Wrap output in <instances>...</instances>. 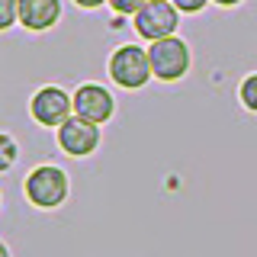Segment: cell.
I'll use <instances>...</instances> for the list:
<instances>
[{"mask_svg":"<svg viewBox=\"0 0 257 257\" xmlns=\"http://www.w3.org/2000/svg\"><path fill=\"white\" fill-rule=\"evenodd\" d=\"M212 4H215V7H225V10H228V7H238L241 0H212Z\"/></svg>","mask_w":257,"mask_h":257,"instance_id":"15","label":"cell"},{"mask_svg":"<svg viewBox=\"0 0 257 257\" xmlns=\"http://www.w3.org/2000/svg\"><path fill=\"white\" fill-rule=\"evenodd\" d=\"M71 193V180L58 164H39L23 180V196L36 209H58Z\"/></svg>","mask_w":257,"mask_h":257,"instance_id":"1","label":"cell"},{"mask_svg":"<svg viewBox=\"0 0 257 257\" xmlns=\"http://www.w3.org/2000/svg\"><path fill=\"white\" fill-rule=\"evenodd\" d=\"M58 148L68 158H87L100 148V125L90 119L71 116L58 125Z\"/></svg>","mask_w":257,"mask_h":257,"instance_id":"6","label":"cell"},{"mask_svg":"<svg viewBox=\"0 0 257 257\" xmlns=\"http://www.w3.org/2000/svg\"><path fill=\"white\" fill-rule=\"evenodd\" d=\"M174 4H177V10H180V13L196 16V13H203L206 4H212V0H174Z\"/></svg>","mask_w":257,"mask_h":257,"instance_id":"12","label":"cell"},{"mask_svg":"<svg viewBox=\"0 0 257 257\" xmlns=\"http://www.w3.org/2000/svg\"><path fill=\"white\" fill-rule=\"evenodd\" d=\"M148 55H151L155 77L164 80V84H177V80H183L190 74L193 55H190V45L180 36H167V39H158V42H148Z\"/></svg>","mask_w":257,"mask_h":257,"instance_id":"3","label":"cell"},{"mask_svg":"<svg viewBox=\"0 0 257 257\" xmlns=\"http://www.w3.org/2000/svg\"><path fill=\"white\" fill-rule=\"evenodd\" d=\"M106 71H109V80L122 90H142L155 71H151V55L148 48L142 45H119L116 52L109 55L106 61Z\"/></svg>","mask_w":257,"mask_h":257,"instance_id":"2","label":"cell"},{"mask_svg":"<svg viewBox=\"0 0 257 257\" xmlns=\"http://www.w3.org/2000/svg\"><path fill=\"white\" fill-rule=\"evenodd\" d=\"M74 116L90 119L96 125H106L112 116H116V96H112L103 84H80L74 90Z\"/></svg>","mask_w":257,"mask_h":257,"instance_id":"7","label":"cell"},{"mask_svg":"<svg viewBox=\"0 0 257 257\" xmlns=\"http://www.w3.org/2000/svg\"><path fill=\"white\" fill-rule=\"evenodd\" d=\"M0 257H10V247L7 244H0Z\"/></svg>","mask_w":257,"mask_h":257,"instance_id":"16","label":"cell"},{"mask_svg":"<svg viewBox=\"0 0 257 257\" xmlns=\"http://www.w3.org/2000/svg\"><path fill=\"white\" fill-rule=\"evenodd\" d=\"M20 23V0H0V29H10Z\"/></svg>","mask_w":257,"mask_h":257,"instance_id":"10","label":"cell"},{"mask_svg":"<svg viewBox=\"0 0 257 257\" xmlns=\"http://www.w3.org/2000/svg\"><path fill=\"white\" fill-rule=\"evenodd\" d=\"M61 20V0H20V26L29 32H48Z\"/></svg>","mask_w":257,"mask_h":257,"instance_id":"8","label":"cell"},{"mask_svg":"<svg viewBox=\"0 0 257 257\" xmlns=\"http://www.w3.org/2000/svg\"><path fill=\"white\" fill-rule=\"evenodd\" d=\"M74 7H80V10H96V7H103V4H109V0H71Z\"/></svg>","mask_w":257,"mask_h":257,"instance_id":"14","label":"cell"},{"mask_svg":"<svg viewBox=\"0 0 257 257\" xmlns=\"http://www.w3.org/2000/svg\"><path fill=\"white\" fill-rule=\"evenodd\" d=\"M132 26L145 42H158V39L177 36L180 10H177L174 0H148V4L132 16Z\"/></svg>","mask_w":257,"mask_h":257,"instance_id":"4","label":"cell"},{"mask_svg":"<svg viewBox=\"0 0 257 257\" xmlns=\"http://www.w3.org/2000/svg\"><path fill=\"white\" fill-rule=\"evenodd\" d=\"M238 100H241V106H244V109L257 112V71H254V74H247L238 84Z\"/></svg>","mask_w":257,"mask_h":257,"instance_id":"9","label":"cell"},{"mask_svg":"<svg viewBox=\"0 0 257 257\" xmlns=\"http://www.w3.org/2000/svg\"><path fill=\"white\" fill-rule=\"evenodd\" d=\"M0 148H4V167H10L13 164V158H16V142H13V135H0Z\"/></svg>","mask_w":257,"mask_h":257,"instance_id":"13","label":"cell"},{"mask_svg":"<svg viewBox=\"0 0 257 257\" xmlns=\"http://www.w3.org/2000/svg\"><path fill=\"white\" fill-rule=\"evenodd\" d=\"M148 0H109V10L119 13V16H135Z\"/></svg>","mask_w":257,"mask_h":257,"instance_id":"11","label":"cell"},{"mask_svg":"<svg viewBox=\"0 0 257 257\" xmlns=\"http://www.w3.org/2000/svg\"><path fill=\"white\" fill-rule=\"evenodd\" d=\"M71 112H74V93H68L58 84L39 87L29 100V116L45 128H58L64 119H71Z\"/></svg>","mask_w":257,"mask_h":257,"instance_id":"5","label":"cell"}]
</instances>
